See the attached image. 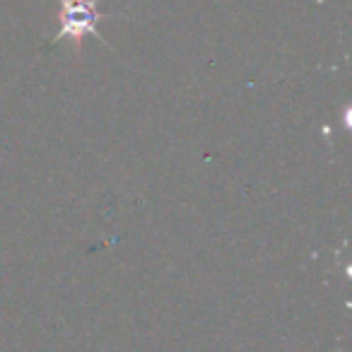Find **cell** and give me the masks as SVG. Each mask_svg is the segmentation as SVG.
I'll list each match as a JSON object with an SVG mask.
<instances>
[{
	"label": "cell",
	"mask_w": 352,
	"mask_h": 352,
	"mask_svg": "<svg viewBox=\"0 0 352 352\" xmlns=\"http://www.w3.org/2000/svg\"><path fill=\"white\" fill-rule=\"evenodd\" d=\"M58 34L54 41L68 39L80 46L85 36L102 39L97 25L107 15L99 10V0H58Z\"/></svg>",
	"instance_id": "cell-1"
}]
</instances>
